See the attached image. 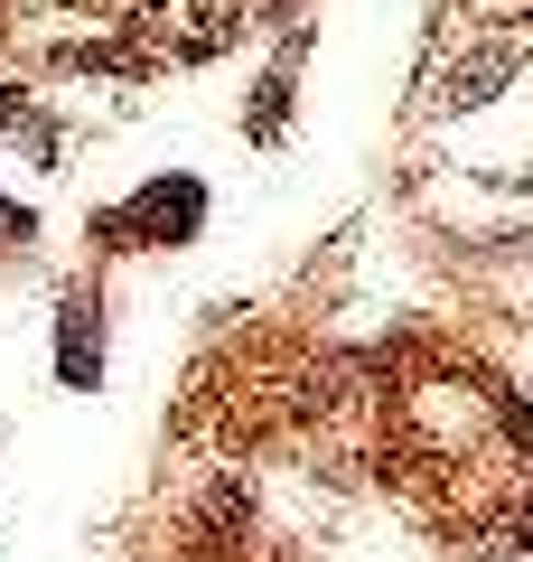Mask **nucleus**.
<instances>
[{"label":"nucleus","instance_id":"3","mask_svg":"<svg viewBox=\"0 0 533 562\" xmlns=\"http://www.w3.org/2000/svg\"><path fill=\"white\" fill-rule=\"evenodd\" d=\"M57 375L76 384V394H94V384H103V310L94 301H66L57 310Z\"/></svg>","mask_w":533,"mask_h":562},{"label":"nucleus","instance_id":"2","mask_svg":"<svg viewBox=\"0 0 533 562\" xmlns=\"http://www.w3.org/2000/svg\"><path fill=\"white\" fill-rule=\"evenodd\" d=\"M514 66H524V38H468V47H458V57L431 76V103H440V113H458V103H487L496 85L514 76Z\"/></svg>","mask_w":533,"mask_h":562},{"label":"nucleus","instance_id":"4","mask_svg":"<svg viewBox=\"0 0 533 562\" xmlns=\"http://www.w3.org/2000/svg\"><path fill=\"white\" fill-rule=\"evenodd\" d=\"M0 235H10V244H29V235H38V216H29V206H10V198H0Z\"/></svg>","mask_w":533,"mask_h":562},{"label":"nucleus","instance_id":"1","mask_svg":"<svg viewBox=\"0 0 533 562\" xmlns=\"http://www.w3.org/2000/svg\"><path fill=\"white\" fill-rule=\"evenodd\" d=\"M197 225H206V188L197 179H150V188H140V198L132 206H113V216H103V235H150V244H188V235H197Z\"/></svg>","mask_w":533,"mask_h":562}]
</instances>
